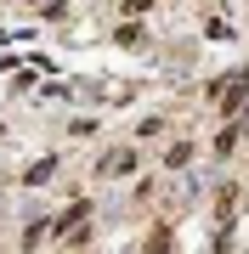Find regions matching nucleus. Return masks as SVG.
Wrapping results in <instances>:
<instances>
[{
    "mask_svg": "<svg viewBox=\"0 0 249 254\" xmlns=\"http://www.w3.org/2000/svg\"><path fill=\"white\" fill-rule=\"evenodd\" d=\"M244 96H249V68H238V73H232V79L221 85V96H215V108H221V119H238Z\"/></svg>",
    "mask_w": 249,
    "mask_h": 254,
    "instance_id": "nucleus-1",
    "label": "nucleus"
},
{
    "mask_svg": "<svg viewBox=\"0 0 249 254\" xmlns=\"http://www.w3.org/2000/svg\"><path fill=\"white\" fill-rule=\"evenodd\" d=\"M96 170H102V175H130V170H136V158H130V153H108Z\"/></svg>",
    "mask_w": 249,
    "mask_h": 254,
    "instance_id": "nucleus-2",
    "label": "nucleus"
},
{
    "mask_svg": "<svg viewBox=\"0 0 249 254\" xmlns=\"http://www.w3.org/2000/svg\"><path fill=\"white\" fill-rule=\"evenodd\" d=\"M238 136H244V125H238V119H227V130L215 136V153H232V147H238Z\"/></svg>",
    "mask_w": 249,
    "mask_h": 254,
    "instance_id": "nucleus-3",
    "label": "nucleus"
},
{
    "mask_svg": "<svg viewBox=\"0 0 249 254\" xmlns=\"http://www.w3.org/2000/svg\"><path fill=\"white\" fill-rule=\"evenodd\" d=\"M232 203H238V187H221V198H215V215H221V226H227V220H232Z\"/></svg>",
    "mask_w": 249,
    "mask_h": 254,
    "instance_id": "nucleus-4",
    "label": "nucleus"
},
{
    "mask_svg": "<svg viewBox=\"0 0 249 254\" xmlns=\"http://www.w3.org/2000/svg\"><path fill=\"white\" fill-rule=\"evenodd\" d=\"M142 249H148V254H170V226H153V232H148V243H142Z\"/></svg>",
    "mask_w": 249,
    "mask_h": 254,
    "instance_id": "nucleus-5",
    "label": "nucleus"
},
{
    "mask_svg": "<svg viewBox=\"0 0 249 254\" xmlns=\"http://www.w3.org/2000/svg\"><path fill=\"white\" fill-rule=\"evenodd\" d=\"M23 181H28V187H46V181H51V158H40V164H34V170H28V175H23Z\"/></svg>",
    "mask_w": 249,
    "mask_h": 254,
    "instance_id": "nucleus-6",
    "label": "nucleus"
},
{
    "mask_svg": "<svg viewBox=\"0 0 249 254\" xmlns=\"http://www.w3.org/2000/svg\"><path fill=\"white\" fill-rule=\"evenodd\" d=\"M119 6H125V11H148L153 0H119Z\"/></svg>",
    "mask_w": 249,
    "mask_h": 254,
    "instance_id": "nucleus-7",
    "label": "nucleus"
}]
</instances>
